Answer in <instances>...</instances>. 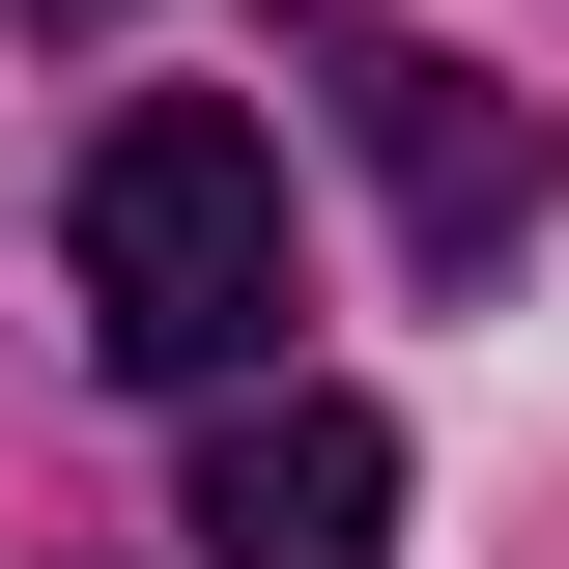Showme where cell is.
<instances>
[{
  "instance_id": "1",
  "label": "cell",
  "mask_w": 569,
  "mask_h": 569,
  "mask_svg": "<svg viewBox=\"0 0 569 569\" xmlns=\"http://www.w3.org/2000/svg\"><path fill=\"white\" fill-rule=\"evenodd\" d=\"M86 342H114L142 399L284 370V142L228 114V86H142V114L86 142Z\"/></svg>"
},
{
  "instance_id": "2",
  "label": "cell",
  "mask_w": 569,
  "mask_h": 569,
  "mask_svg": "<svg viewBox=\"0 0 569 569\" xmlns=\"http://www.w3.org/2000/svg\"><path fill=\"white\" fill-rule=\"evenodd\" d=\"M284 58H313V114L370 142V200H399V257H427V284H485L512 228H541V171H569V142L512 114L485 58H427V29H370V0H313Z\"/></svg>"
},
{
  "instance_id": "3",
  "label": "cell",
  "mask_w": 569,
  "mask_h": 569,
  "mask_svg": "<svg viewBox=\"0 0 569 569\" xmlns=\"http://www.w3.org/2000/svg\"><path fill=\"white\" fill-rule=\"evenodd\" d=\"M200 569H399V427L313 399V370H228L200 399Z\"/></svg>"
}]
</instances>
